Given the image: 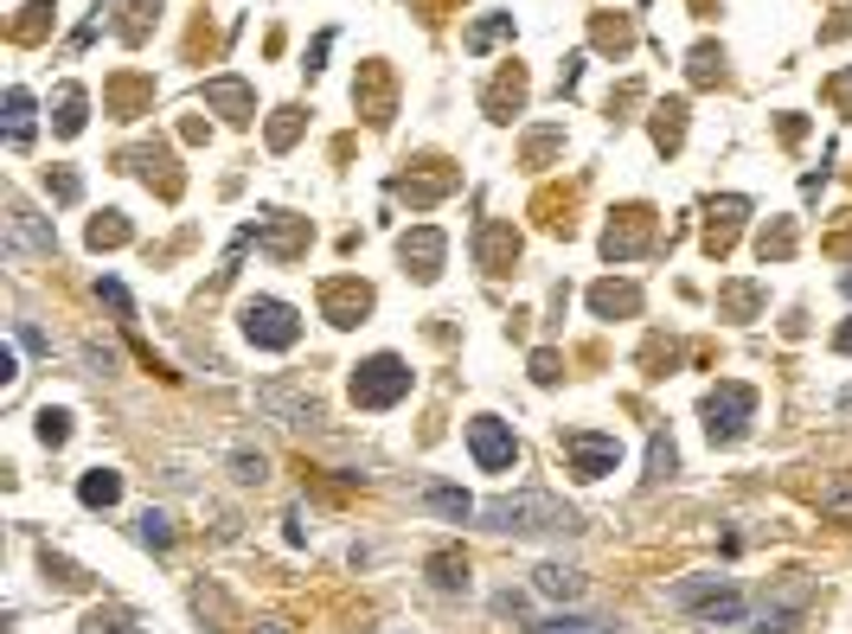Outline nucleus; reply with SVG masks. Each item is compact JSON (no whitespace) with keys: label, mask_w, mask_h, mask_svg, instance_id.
<instances>
[{"label":"nucleus","mask_w":852,"mask_h":634,"mask_svg":"<svg viewBox=\"0 0 852 634\" xmlns=\"http://www.w3.org/2000/svg\"><path fill=\"white\" fill-rule=\"evenodd\" d=\"M481 519H488V533H519V538H539V533H584V519H577V507H565V500H551V494H500V500H488L481 507Z\"/></svg>","instance_id":"1"},{"label":"nucleus","mask_w":852,"mask_h":634,"mask_svg":"<svg viewBox=\"0 0 852 634\" xmlns=\"http://www.w3.org/2000/svg\"><path fill=\"white\" fill-rule=\"evenodd\" d=\"M411 398V365L398 353H372L353 365V404L360 410H391Z\"/></svg>","instance_id":"2"},{"label":"nucleus","mask_w":852,"mask_h":634,"mask_svg":"<svg viewBox=\"0 0 852 634\" xmlns=\"http://www.w3.org/2000/svg\"><path fill=\"white\" fill-rule=\"evenodd\" d=\"M750 417H756V391H750V384L724 379V384H712V391H705V436H712L718 449L744 442Z\"/></svg>","instance_id":"3"},{"label":"nucleus","mask_w":852,"mask_h":634,"mask_svg":"<svg viewBox=\"0 0 852 634\" xmlns=\"http://www.w3.org/2000/svg\"><path fill=\"white\" fill-rule=\"evenodd\" d=\"M244 340L263 347V353H288L302 340V314L276 295H257V302H244Z\"/></svg>","instance_id":"4"},{"label":"nucleus","mask_w":852,"mask_h":634,"mask_svg":"<svg viewBox=\"0 0 852 634\" xmlns=\"http://www.w3.org/2000/svg\"><path fill=\"white\" fill-rule=\"evenodd\" d=\"M565 461L577 481H603V475H616L621 468V442L616 436H596V430H570L565 436Z\"/></svg>","instance_id":"5"},{"label":"nucleus","mask_w":852,"mask_h":634,"mask_svg":"<svg viewBox=\"0 0 852 634\" xmlns=\"http://www.w3.org/2000/svg\"><path fill=\"white\" fill-rule=\"evenodd\" d=\"M647 244H654V212H647V205L616 212L609 231H603V256H609V263H628V256H642Z\"/></svg>","instance_id":"6"},{"label":"nucleus","mask_w":852,"mask_h":634,"mask_svg":"<svg viewBox=\"0 0 852 634\" xmlns=\"http://www.w3.org/2000/svg\"><path fill=\"white\" fill-rule=\"evenodd\" d=\"M468 449H474V461H481L488 475H507L519 461V442L500 417H474V423H468Z\"/></svg>","instance_id":"7"},{"label":"nucleus","mask_w":852,"mask_h":634,"mask_svg":"<svg viewBox=\"0 0 852 634\" xmlns=\"http://www.w3.org/2000/svg\"><path fill=\"white\" fill-rule=\"evenodd\" d=\"M321 314L334 321V328H360L365 314H372V289L360 276H334L321 282Z\"/></svg>","instance_id":"8"},{"label":"nucleus","mask_w":852,"mask_h":634,"mask_svg":"<svg viewBox=\"0 0 852 634\" xmlns=\"http://www.w3.org/2000/svg\"><path fill=\"white\" fill-rule=\"evenodd\" d=\"M474 263H481L488 276H507L519 263V231L507 225V218H481V225H474Z\"/></svg>","instance_id":"9"},{"label":"nucleus","mask_w":852,"mask_h":634,"mask_svg":"<svg viewBox=\"0 0 852 634\" xmlns=\"http://www.w3.org/2000/svg\"><path fill=\"white\" fill-rule=\"evenodd\" d=\"M398 256H404V270H411L417 282H437L442 276V256H449V237H442L437 225H417L404 244H398Z\"/></svg>","instance_id":"10"},{"label":"nucleus","mask_w":852,"mask_h":634,"mask_svg":"<svg viewBox=\"0 0 852 634\" xmlns=\"http://www.w3.org/2000/svg\"><path fill=\"white\" fill-rule=\"evenodd\" d=\"M244 237H257L270 256H295L302 244H309V218H288V212H263L257 225L244 231Z\"/></svg>","instance_id":"11"},{"label":"nucleus","mask_w":852,"mask_h":634,"mask_svg":"<svg viewBox=\"0 0 852 634\" xmlns=\"http://www.w3.org/2000/svg\"><path fill=\"white\" fill-rule=\"evenodd\" d=\"M744 218H750V199H737V193H724V199H712V205H705V251H712V256H724Z\"/></svg>","instance_id":"12"},{"label":"nucleus","mask_w":852,"mask_h":634,"mask_svg":"<svg viewBox=\"0 0 852 634\" xmlns=\"http://www.w3.org/2000/svg\"><path fill=\"white\" fill-rule=\"evenodd\" d=\"M199 97H206V109H218L225 123H251V116H257V97H251L244 77H206Z\"/></svg>","instance_id":"13"},{"label":"nucleus","mask_w":852,"mask_h":634,"mask_svg":"<svg viewBox=\"0 0 852 634\" xmlns=\"http://www.w3.org/2000/svg\"><path fill=\"white\" fill-rule=\"evenodd\" d=\"M257 410H270V417H283V423H321V404H314L309 391H295V384H263L257 391Z\"/></svg>","instance_id":"14"},{"label":"nucleus","mask_w":852,"mask_h":634,"mask_svg":"<svg viewBox=\"0 0 852 634\" xmlns=\"http://www.w3.org/2000/svg\"><path fill=\"white\" fill-rule=\"evenodd\" d=\"M123 167H129V174H141L148 186L160 179V193H167V199L180 193V174H174V154L160 148V142H141V148H129V154H123Z\"/></svg>","instance_id":"15"},{"label":"nucleus","mask_w":852,"mask_h":634,"mask_svg":"<svg viewBox=\"0 0 852 634\" xmlns=\"http://www.w3.org/2000/svg\"><path fill=\"white\" fill-rule=\"evenodd\" d=\"M807 596H814V584H807V577H789L775 596H763V628H795L801 609H807Z\"/></svg>","instance_id":"16"},{"label":"nucleus","mask_w":852,"mask_h":634,"mask_svg":"<svg viewBox=\"0 0 852 634\" xmlns=\"http://www.w3.org/2000/svg\"><path fill=\"white\" fill-rule=\"evenodd\" d=\"M353 103L365 109V123H391V71L385 65H365V77L353 84Z\"/></svg>","instance_id":"17"},{"label":"nucleus","mask_w":852,"mask_h":634,"mask_svg":"<svg viewBox=\"0 0 852 634\" xmlns=\"http://www.w3.org/2000/svg\"><path fill=\"white\" fill-rule=\"evenodd\" d=\"M519 103H526V71L513 65V71H500V77L488 84V97H481V109H488L493 123H513V116H519Z\"/></svg>","instance_id":"18"},{"label":"nucleus","mask_w":852,"mask_h":634,"mask_svg":"<svg viewBox=\"0 0 852 634\" xmlns=\"http://www.w3.org/2000/svg\"><path fill=\"white\" fill-rule=\"evenodd\" d=\"M7 251H13V256H20V251H52V231L39 225L20 199L7 205Z\"/></svg>","instance_id":"19"},{"label":"nucleus","mask_w":852,"mask_h":634,"mask_svg":"<svg viewBox=\"0 0 852 634\" xmlns=\"http://www.w3.org/2000/svg\"><path fill=\"white\" fill-rule=\"evenodd\" d=\"M590 308L603 314V321H616V314L628 321V314H642V289H635V282H596Z\"/></svg>","instance_id":"20"},{"label":"nucleus","mask_w":852,"mask_h":634,"mask_svg":"<svg viewBox=\"0 0 852 634\" xmlns=\"http://www.w3.org/2000/svg\"><path fill=\"white\" fill-rule=\"evenodd\" d=\"M532 584H539L551 603H577V596H584V570H570V564H551V558H545L539 570H532Z\"/></svg>","instance_id":"21"},{"label":"nucleus","mask_w":852,"mask_h":634,"mask_svg":"<svg viewBox=\"0 0 852 634\" xmlns=\"http://www.w3.org/2000/svg\"><path fill=\"white\" fill-rule=\"evenodd\" d=\"M686 142V97H667V103H654V148L673 154Z\"/></svg>","instance_id":"22"},{"label":"nucleus","mask_w":852,"mask_h":634,"mask_svg":"<svg viewBox=\"0 0 852 634\" xmlns=\"http://www.w3.org/2000/svg\"><path fill=\"white\" fill-rule=\"evenodd\" d=\"M7 148H32V90H20V84L7 90Z\"/></svg>","instance_id":"23"},{"label":"nucleus","mask_w":852,"mask_h":634,"mask_svg":"<svg viewBox=\"0 0 852 634\" xmlns=\"http://www.w3.org/2000/svg\"><path fill=\"white\" fill-rule=\"evenodd\" d=\"M78 500L84 507H116V500H123V475H116V468H90L78 481Z\"/></svg>","instance_id":"24"},{"label":"nucleus","mask_w":852,"mask_h":634,"mask_svg":"<svg viewBox=\"0 0 852 634\" xmlns=\"http://www.w3.org/2000/svg\"><path fill=\"white\" fill-rule=\"evenodd\" d=\"M155 97V77H116V84H109V109H116V116H135V109H141V103Z\"/></svg>","instance_id":"25"},{"label":"nucleus","mask_w":852,"mask_h":634,"mask_svg":"<svg viewBox=\"0 0 852 634\" xmlns=\"http://www.w3.org/2000/svg\"><path fill=\"white\" fill-rule=\"evenodd\" d=\"M84 109H90V97H84L78 84H65L58 103H52V128L58 135H84Z\"/></svg>","instance_id":"26"},{"label":"nucleus","mask_w":852,"mask_h":634,"mask_svg":"<svg viewBox=\"0 0 852 634\" xmlns=\"http://www.w3.org/2000/svg\"><path fill=\"white\" fill-rule=\"evenodd\" d=\"M679 475V449H673L667 430H654V442H647V487H660Z\"/></svg>","instance_id":"27"},{"label":"nucleus","mask_w":852,"mask_h":634,"mask_svg":"<svg viewBox=\"0 0 852 634\" xmlns=\"http://www.w3.org/2000/svg\"><path fill=\"white\" fill-rule=\"evenodd\" d=\"M423 570H430V584L437 589H468V558L462 552H430Z\"/></svg>","instance_id":"28"},{"label":"nucleus","mask_w":852,"mask_h":634,"mask_svg":"<svg viewBox=\"0 0 852 634\" xmlns=\"http://www.w3.org/2000/svg\"><path fill=\"white\" fill-rule=\"evenodd\" d=\"M84 244H90V251H116V244H129V218H123V212H104V218H90Z\"/></svg>","instance_id":"29"},{"label":"nucleus","mask_w":852,"mask_h":634,"mask_svg":"<svg viewBox=\"0 0 852 634\" xmlns=\"http://www.w3.org/2000/svg\"><path fill=\"white\" fill-rule=\"evenodd\" d=\"M693 615L705 622V628H718V622H737V615H744V596H737V589H712V596H705Z\"/></svg>","instance_id":"30"},{"label":"nucleus","mask_w":852,"mask_h":634,"mask_svg":"<svg viewBox=\"0 0 852 634\" xmlns=\"http://www.w3.org/2000/svg\"><path fill=\"white\" fill-rule=\"evenodd\" d=\"M423 507H430V513H442V519H456V526H462L468 513H474V500H468L462 487H423Z\"/></svg>","instance_id":"31"},{"label":"nucleus","mask_w":852,"mask_h":634,"mask_svg":"<svg viewBox=\"0 0 852 634\" xmlns=\"http://www.w3.org/2000/svg\"><path fill=\"white\" fill-rule=\"evenodd\" d=\"M756 256H763V263H789V256H795V225H789V218H775V225L756 237Z\"/></svg>","instance_id":"32"},{"label":"nucleus","mask_w":852,"mask_h":634,"mask_svg":"<svg viewBox=\"0 0 852 634\" xmlns=\"http://www.w3.org/2000/svg\"><path fill=\"white\" fill-rule=\"evenodd\" d=\"M507 32H513V13H493V20H474V26H468L462 46H468V51H488V46H500Z\"/></svg>","instance_id":"33"},{"label":"nucleus","mask_w":852,"mask_h":634,"mask_svg":"<svg viewBox=\"0 0 852 634\" xmlns=\"http://www.w3.org/2000/svg\"><path fill=\"white\" fill-rule=\"evenodd\" d=\"M52 13H58L52 0H32V7H20V20H13V39H20V46H32V39L52 26Z\"/></svg>","instance_id":"34"},{"label":"nucleus","mask_w":852,"mask_h":634,"mask_svg":"<svg viewBox=\"0 0 852 634\" xmlns=\"http://www.w3.org/2000/svg\"><path fill=\"white\" fill-rule=\"evenodd\" d=\"M718 302H724V314H731V321H750V314L763 308V289H756V282H731Z\"/></svg>","instance_id":"35"},{"label":"nucleus","mask_w":852,"mask_h":634,"mask_svg":"<svg viewBox=\"0 0 852 634\" xmlns=\"http://www.w3.org/2000/svg\"><path fill=\"white\" fill-rule=\"evenodd\" d=\"M686 65H693V84H698V90L724 84V51H718V46H698L693 58H686Z\"/></svg>","instance_id":"36"},{"label":"nucleus","mask_w":852,"mask_h":634,"mask_svg":"<svg viewBox=\"0 0 852 634\" xmlns=\"http://www.w3.org/2000/svg\"><path fill=\"white\" fill-rule=\"evenodd\" d=\"M123 13H129V20H123V39L141 46V39H148V26H155V13H160V0H129Z\"/></svg>","instance_id":"37"},{"label":"nucleus","mask_w":852,"mask_h":634,"mask_svg":"<svg viewBox=\"0 0 852 634\" xmlns=\"http://www.w3.org/2000/svg\"><path fill=\"white\" fill-rule=\"evenodd\" d=\"M712 589H724L718 577H686V584H673V589H667V603H673V609H698Z\"/></svg>","instance_id":"38"},{"label":"nucleus","mask_w":852,"mask_h":634,"mask_svg":"<svg viewBox=\"0 0 852 634\" xmlns=\"http://www.w3.org/2000/svg\"><path fill=\"white\" fill-rule=\"evenodd\" d=\"M456 179H391V193L398 199H411V205H430V199H442Z\"/></svg>","instance_id":"39"},{"label":"nucleus","mask_w":852,"mask_h":634,"mask_svg":"<svg viewBox=\"0 0 852 634\" xmlns=\"http://www.w3.org/2000/svg\"><path fill=\"white\" fill-rule=\"evenodd\" d=\"M821 513H826V519H833V526H852V475H840V481L826 487Z\"/></svg>","instance_id":"40"},{"label":"nucleus","mask_w":852,"mask_h":634,"mask_svg":"<svg viewBox=\"0 0 852 634\" xmlns=\"http://www.w3.org/2000/svg\"><path fill=\"white\" fill-rule=\"evenodd\" d=\"M39 442H46V449H65V442H71V410H39Z\"/></svg>","instance_id":"41"},{"label":"nucleus","mask_w":852,"mask_h":634,"mask_svg":"<svg viewBox=\"0 0 852 634\" xmlns=\"http://www.w3.org/2000/svg\"><path fill=\"white\" fill-rule=\"evenodd\" d=\"M135 526H141V545H155V552H167V545H174V519H167V513H141Z\"/></svg>","instance_id":"42"},{"label":"nucleus","mask_w":852,"mask_h":634,"mask_svg":"<svg viewBox=\"0 0 852 634\" xmlns=\"http://www.w3.org/2000/svg\"><path fill=\"white\" fill-rule=\"evenodd\" d=\"M532 634H616V628H603L590 615H558V622H539Z\"/></svg>","instance_id":"43"},{"label":"nucleus","mask_w":852,"mask_h":634,"mask_svg":"<svg viewBox=\"0 0 852 634\" xmlns=\"http://www.w3.org/2000/svg\"><path fill=\"white\" fill-rule=\"evenodd\" d=\"M295 135H302V109H276V123H270V148H295Z\"/></svg>","instance_id":"44"},{"label":"nucleus","mask_w":852,"mask_h":634,"mask_svg":"<svg viewBox=\"0 0 852 634\" xmlns=\"http://www.w3.org/2000/svg\"><path fill=\"white\" fill-rule=\"evenodd\" d=\"M46 186H52V199L58 205H71V199H84V179L71 174V167H58V174H46Z\"/></svg>","instance_id":"45"},{"label":"nucleus","mask_w":852,"mask_h":634,"mask_svg":"<svg viewBox=\"0 0 852 634\" xmlns=\"http://www.w3.org/2000/svg\"><path fill=\"white\" fill-rule=\"evenodd\" d=\"M84 634H141V628H135V622H129V615H116V609H97V615H90V622H84Z\"/></svg>","instance_id":"46"},{"label":"nucleus","mask_w":852,"mask_h":634,"mask_svg":"<svg viewBox=\"0 0 852 634\" xmlns=\"http://www.w3.org/2000/svg\"><path fill=\"white\" fill-rule=\"evenodd\" d=\"M263 468H270L263 456H251V449H232V481H263Z\"/></svg>","instance_id":"47"},{"label":"nucleus","mask_w":852,"mask_h":634,"mask_svg":"<svg viewBox=\"0 0 852 634\" xmlns=\"http://www.w3.org/2000/svg\"><path fill=\"white\" fill-rule=\"evenodd\" d=\"M558 142H565V128H539V135H532V142H526V160H532V167H539L545 154L558 148Z\"/></svg>","instance_id":"48"},{"label":"nucleus","mask_w":852,"mask_h":634,"mask_svg":"<svg viewBox=\"0 0 852 634\" xmlns=\"http://www.w3.org/2000/svg\"><path fill=\"white\" fill-rule=\"evenodd\" d=\"M596 46L628 51V26H621V20H596Z\"/></svg>","instance_id":"49"},{"label":"nucleus","mask_w":852,"mask_h":634,"mask_svg":"<svg viewBox=\"0 0 852 634\" xmlns=\"http://www.w3.org/2000/svg\"><path fill=\"white\" fill-rule=\"evenodd\" d=\"M532 379H539V384H558V379H565V372H558V353H551V347H545V353H532Z\"/></svg>","instance_id":"50"},{"label":"nucleus","mask_w":852,"mask_h":634,"mask_svg":"<svg viewBox=\"0 0 852 634\" xmlns=\"http://www.w3.org/2000/svg\"><path fill=\"white\" fill-rule=\"evenodd\" d=\"M97 295H104V302L116 308V314H129V289H123L116 276H104V282H97Z\"/></svg>","instance_id":"51"},{"label":"nucleus","mask_w":852,"mask_h":634,"mask_svg":"<svg viewBox=\"0 0 852 634\" xmlns=\"http://www.w3.org/2000/svg\"><path fill=\"white\" fill-rule=\"evenodd\" d=\"M826 97H833V103H840V109H846V116H852V71L826 77Z\"/></svg>","instance_id":"52"},{"label":"nucleus","mask_w":852,"mask_h":634,"mask_svg":"<svg viewBox=\"0 0 852 634\" xmlns=\"http://www.w3.org/2000/svg\"><path fill=\"white\" fill-rule=\"evenodd\" d=\"M13 333H20V347H32V353H52V340H46V333L32 328V321H20Z\"/></svg>","instance_id":"53"},{"label":"nucleus","mask_w":852,"mask_h":634,"mask_svg":"<svg viewBox=\"0 0 852 634\" xmlns=\"http://www.w3.org/2000/svg\"><path fill=\"white\" fill-rule=\"evenodd\" d=\"M826 251H833V256H852V212H846V225L826 237Z\"/></svg>","instance_id":"54"},{"label":"nucleus","mask_w":852,"mask_h":634,"mask_svg":"<svg viewBox=\"0 0 852 634\" xmlns=\"http://www.w3.org/2000/svg\"><path fill=\"white\" fill-rule=\"evenodd\" d=\"M327 51H334V32H321V39H314V51H309V71H321V58H327Z\"/></svg>","instance_id":"55"},{"label":"nucleus","mask_w":852,"mask_h":634,"mask_svg":"<svg viewBox=\"0 0 852 634\" xmlns=\"http://www.w3.org/2000/svg\"><path fill=\"white\" fill-rule=\"evenodd\" d=\"M801 135H807V123H801V116H782V142H789V148H795Z\"/></svg>","instance_id":"56"},{"label":"nucleus","mask_w":852,"mask_h":634,"mask_svg":"<svg viewBox=\"0 0 852 634\" xmlns=\"http://www.w3.org/2000/svg\"><path fill=\"white\" fill-rule=\"evenodd\" d=\"M826 39H852V13H840V20L826 26Z\"/></svg>","instance_id":"57"},{"label":"nucleus","mask_w":852,"mask_h":634,"mask_svg":"<svg viewBox=\"0 0 852 634\" xmlns=\"http://www.w3.org/2000/svg\"><path fill=\"white\" fill-rule=\"evenodd\" d=\"M833 353H846V359H852V321H846L840 333H833Z\"/></svg>","instance_id":"58"},{"label":"nucleus","mask_w":852,"mask_h":634,"mask_svg":"<svg viewBox=\"0 0 852 634\" xmlns=\"http://www.w3.org/2000/svg\"><path fill=\"white\" fill-rule=\"evenodd\" d=\"M257 634H288V628H283V622H263V628H257Z\"/></svg>","instance_id":"59"},{"label":"nucleus","mask_w":852,"mask_h":634,"mask_svg":"<svg viewBox=\"0 0 852 634\" xmlns=\"http://www.w3.org/2000/svg\"><path fill=\"white\" fill-rule=\"evenodd\" d=\"M840 289H846V295H852V270H846V276H840Z\"/></svg>","instance_id":"60"}]
</instances>
